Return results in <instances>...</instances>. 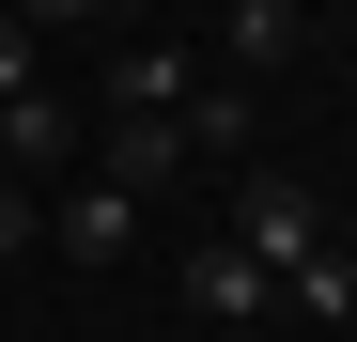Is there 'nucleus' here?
Instances as JSON below:
<instances>
[{"instance_id": "11", "label": "nucleus", "mask_w": 357, "mask_h": 342, "mask_svg": "<svg viewBox=\"0 0 357 342\" xmlns=\"http://www.w3.org/2000/svg\"><path fill=\"white\" fill-rule=\"evenodd\" d=\"M31 16H125V0H31Z\"/></svg>"}, {"instance_id": "7", "label": "nucleus", "mask_w": 357, "mask_h": 342, "mask_svg": "<svg viewBox=\"0 0 357 342\" xmlns=\"http://www.w3.org/2000/svg\"><path fill=\"white\" fill-rule=\"evenodd\" d=\"M171 125H187V156H233V171L264 156V109H249V78H202L187 109H171Z\"/></svg>"}, {"instance_id": "8", "label": "nucleus", "mask_w": 357, "mask_h": 342, "mask_svg": "<svg viewBox=\"0 0 357 342\" xmlns=\"http://www.w3.org/2000/svg\"><path fill=\"white\" fill-rule=\"evenodd\" d=\"M63 156H78V109H63V94H16V109H0V171H31V187H47Z\"/></svg>"}, {"instance_id": "3", "label": "nucleus", "mask_w": 357, "mask_h": 342, "mask_svg": "<svg viewBox=\"0 0 357 342\" xmlns=\"http://www.w3.org/2000/svg\"><path fill=\"white\" fill-rule=\"evenodd\" d=\"M187 311H202V327H264V311H280L264 249H233V234H218V249H187Z\"/></svg>"}, {"instance_id": "2", "label": "nucleus", "mask_w": 357, "mask_h": 342, "mask_svg": "<svg viewBox=\"0 0 357 342\" xmlns=\"http://www.w3.org/2000/svg\"><path fill=\"white\" fill-rule=\"evenodd\" d=\"M140 218H155L140 187H109V171H78V187L47 202V249H63V265H125V249H140Z\"/></svg>"}, {"instance_id": "1", "label": "nucleus", "mask_w": 357, "mask_h": 342, "mask_svg": "<svg viewBox=\"0 0 357 342\" xmlns=\"http://www.w3.org/2000/svg\"><path fill=\"white\" fill-rule=\"evenodd\" d=\"M233 249H264V280H280L311 327H357V265L326 249V202L295 187V171H264V156H249V187H233Z\"/></svg>"}, {"instance_id": "10", "label": "nucleus", "mask_w": 357, "mask_h": 342, "mask_svg": "<svg viewBox=\"0 0 357 342\" xmlns=\"http://www.w3.org/2000/svg\"><path fill=\"white\" fill-rule=\"evenodd\" d=\"M31 234V171H0V249H16Z\"/></svg>"}, {"instance_id": "9", "label": "nucleus", "mask_w": 357, "mask_h": 342, "mask_svg": "<svg viewBox=\"0 0 357 342\" xmlns=\"http://www.w3.org/2000/svg\"><path fill=\"white\" fill-rule=\"evenodd\" d=\"M16 94H47V78H31V16H0V109Z\"/></svg>"}, {"instance_id": "6", "label": "nucleus", "mask_w": 357, "mask_h": 342, "mask_svg": "<svg viewBox=\"0 0 357 342\" xmlns=\"http://www.w3.org/2000/svg\"><path fill=\"white\" fill-rule=\"evenodd\" d=\"M93 171H109V187H140V202H155L171 171H187V125H155V109H109V156H93Z\"/></svg>"}, {"instance_id": "5", "label": "nucleus", "mask_w": 357, "mask_h": 342, "mask_svg": "<svg viewBox=\"0 0 357 342\" xmlns=\"http://www.w3.org/2000/svg\"><path fill=\"white\" fill-rule=\"evenodd\" d=\"M295 31H311V0H233V16H218V78H264V63H295Z\"/></svg>"}, {"instance_id": "4", "label": "nucleus", "mask_w": 357, "mask_h": 342, "mask_svg": "<svg viewBox=\"0 0 357 342\" xmlns=\"http://www.w3.org/2000/svg\"><path fill=\"white\" fill-rule=\"evenodd\" d=\"M187 94H202V63H187L171 31H125V47H109V109H155V125H171Z\"/></svg>"}]
</instances>
